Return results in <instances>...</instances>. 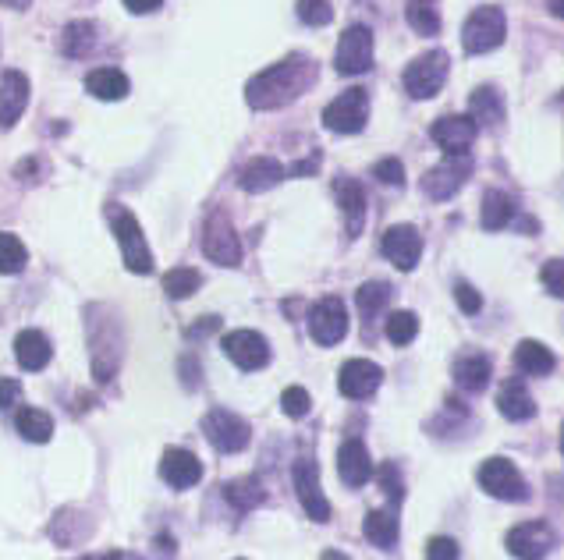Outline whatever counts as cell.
<instances>
[{
	"instance_id": "obj_30",
	"label": "cell",
	"mask_w": 564,
	"mask_h": 560,
	"mask_svg": "<svg viewBox=\"0 0 564 560\" xmlns=\"http://www.w3.org/2000/svg\"><path fill=\"white\" fill-rule=\"evenodd\" d=\"M362 532L373 546L380 550H394L398 543V514L394 511H369L366 522H362Z\"/></svg>"
},
{
	"instance_id": "obj_6",
	"label": "cell",
	"mask_w": 564,
	"mask_h": 560,
	"mask_svg": "<svg viewBox=\"0 0 564 560\" xmlns=\"http://www.w3.org/2000/svg\"><path fill=\"white\" fill-rule=\"evenodd\" d=\"M203 433L220 454H238L249 447L252 429L242 415L228 412V408H213V412L203 415Z\"/></svg>"
},
{
	"instance_id": "obj_40",
	"label": "cell",
	"mask_w": 564,
	"mask_h": 560,
	"mask_svg": "<svg viewBox=\"0 0 564 560\" xmlns=\"http://www.w3.org/2000/svg\"><path fill=\"white\" fill-rule=\"evenodd\" d=\"M281 408L288 419H306L309 408H313V397H309L306 387H288L281 394Z\"/></svg>"
},
{
	"instance_id": "obj_9",
	"label": "cell",
	"mask_w": 564,
	"mask_h": 560,
	"mask_svg": "<svg viewBox=\"0 0 564 560\" xmlns=\"http://www.w3.org/2000/svg\"><path fill=\"white\" fill-rule=\"evenodd\" d=\"M203 252L217 266H238L242 263V242H238L235 227H231L228 213L213 210L203 224Z\"/></svg>"
},
{
	"instance_id": "obj_49",
	"label": "cell",
	"mask_w": 564,
	"mask_h": 560,
	"mask_svg": "<svg viewBox=\"0 0 564 560\" xmlns=\"http://www.w3.org/2000/svg\"><path fill=\"white\" fill-rule=\"evenodd\" d=\"M181 369H185V373H188V387H196V383H199V366H196V358H185V362H181Z\"/></svg>"
},
{
	"instance_id": "obj_43",
	"label": "cell",
	"mask_w": 564,
	"mask_h": 560,
	"mask_svg": "<svg viewBox=\"0 0 564 560\" xmlns=\"http://www.w3.org/2000/svg\"><path fill=\"white\" fill-rule=\"evenodd\" d=\"M458 543L451 536H437L430 539V546H426V560H458Z\"/></svg>"
},
{
	"instance_id": "obj_3",
	"label": "cell",
	"mask_w": 564,
	"mask_h": 560,
	"mask_svg": "<svg viewBox=\"0 0 564 560\" xmlns=\"http://www.w3.org/2000/svg\"><path fill=\"white\" fill-rule=\"evenodd\" d=\"M504 32H508V22H504V11L494 8V4H483L476 8L462 25V47L465 54L479 57V54H490L504 43Z\"/></svg>"
},
{
	"instance_id": "obj_36",
	"label": "cell",
	"mask_w": 564,
	"mask_h": 560,
	"mask_svg": "<svg viewBox=\"0 0 564 560\" xmlns=\"http://www.w3.org/2000/svg\"><path fill=\"white\" fill-rule=\"evenodd\" d=\"M387 298H391V284H384V280H369V284H362V288L355 291V305H359V312L366 319H373L376 312L384 309Z\"/></svg>"
},
{
	"instance_id": "obj_45",
	"label": "cell",
	"mask_w": 564,
	"mask_h": 560,
	"mask_svg": "<svg viewBox=\"0 0 564 560\" xmlns=\"http://www.w3.org/2000/svg\"><path fill=\"white\" fill-rule=\"evenodd\" d=\"M543 284H547L550 295H554V298L564 295V284H561V259H550V263L543 266Z\"/></svg>"
},
{
	"instance_id": "obj_27",
	"label": "cell",
	"mask_w": 564,
	"mask_h": 560,
	"mask_svg": "<svg viewBox=\"0 0 564 560\" xmlns=\"http://www.w3.org/2000/svg\"><path fill=\"white\" fill-rule=\"evenodd\" d=\"M515 366L529 376H550L557 369V358L547 344L540 341H522L515 348Z\"/></svg>"
},
{
	"instance_id": "obj_24",
	"label": "cell",
	"mask_w": 564,
	"mask_h": 560,
	"mask_svg": "<svg viewBox=\"0 0 564 560\" xmlns=\"http://www.w3.org/2000/svg\"><path fill=\"white\" fill-rule=\"evenodd\" d=\"M497 408H501L504 419L511 422H525L536 415V401L533 394H529V387H525L522 380H504L501 390H497Z\"/></svg>"
},
{
	"instance_id": "obj_50",
	"label": "cell",
	"mask_w": 564,
	"mask_h": 560,
	"mask_svg": "<svg viewBox=\"0 0 564 560\" xmlns=\"http://www.w3.org/2000/svg\"><path fill=\"white\" fill-rule=\"evenodd\" d=\"M316 171V160H302V164L291 167V174H313Z\"/></svg>"
},
{
	"instance_id": "obj_17",
	"label": "cell",
	"mask_w": 564,
	"mask_h": 560,
	"mask_svg": "<svg viewBox=\"0 0 564 560\" xmlns=\"http://www.w3.org/2000/svg\"><path fill=\"white\" fill-rule=\"evenodd\" d=\"M476 121L465 114H451V117H440V121H433L430 135L433 142H437L440 149H444L447 156H465L469 153V146L476 142Z\"/></svg>"
},
{
	"instance_id": "obj_35",
	"label": "cell",
	"mask_w": 564,
	"mask_h": 560,
	"mask_svg": "<svg viewBox=\"0 0 564 560\" xmlns=\"http://www.w3.org/2000/svg\"><path fill=\"white\" fill-rule=\"evenodd\" d=\"M203 288V273L192 270V266H178V270L164 273V295L181 302V298H192L196 291Z\"/></svg>"
},
{
	"instance_id": "obj_47",
	"label": "cell",
	"mask_w": 564,
	"mask_h": 560,
	"mask_svg": "<svg viewBox=\"0 0 564 560\" xmlns=\"http://www.w3.org/2000/svg\"><path fill=\"white\" fill-rule=\"evenodd\" d=\"M164 0H125V8L132 11V15H149V11H157Z\"/></svg>"
},
{
	"instance_id": "obj_33",
	"label": "cell",
	"mask_w": 564,
	"mask_h": 560,
	"mask_svg": "<svg viewBox=\"0 0 564 560\" xmlns=\"http://www.w3.org/2000/svg\"><path fill=\"white\" fill-rule=\"evenodd\" d=\"M405 18L419 36H437L440 32V0H408Z\"/></svg>"
},
{
	"instance_id": "obj_16",
	"label": "cell",
	"mask_w": 564,
	"mask_h": 560,
	"mask_svg": "<svg viewBox=\"0 0 564 560\" xmlns=\"http://www.w3.org/2000/svg\"><path fill=\"white\" fill-rule=\"evenodd\" d=\"M380 383H384V369L376 366V362H369V358H352V362L341 366V376H337V390L345 397H352V401L373 397L380 390Z\"/></svg>"
},
{
	"instance_id": "obj_39",
	"label": "cell",
	"mask_w": 564,
	"mask_h": 560,
	"mask_svg": "<svg viewBox=\"0 0 564 560\" xmlns=\"http://www.w3.org/2000/svg\"><path fill=\"white\" fill-rule=\"evenodd\" d=\"M295 11H298V18H302L306 25H313V29L334 22V8H330V0H298Z\"/></svg>"
},
{
	"instance_id": "obj_46",
	"label": "cell",
	"mask_w": 564,
	"mask_h": 560,
	"mask_svg": "<svg viewBox=\"0 0 564 560\" xmlns=\"http://www.w3.org/2000/svg\"><path fill=\"white\" fill-rule=\"evenodd\" d=\"M18 397H22V387H18V380H0V408L18 405Z\"/></svg>"
},
{
	"instance_id": "obj_51",
	"label": "cell",
	"mask_w": 564,
	"mask_h": 560,
	"mask_svg": "<svg viewBox=\"0 0 564 560\" xmlns=\"http://www.w3.org/2000/svg\"><path fill=\"white\" fill-rule=\"evenodd\" d=\"M0 4H4V8H11V11H25L32 0H0Z\"/></svg>"
},
{
	"instance_id": "obj_14",
	"label": "cell",
	"mask_w": 564,
	"mask_h": 560,
	"mask_svg": "<svg viewBox=\"0 0 564 560\" xmlns=\"http://www.w3.org/2000/svg\"><path fill=\"white\" fill-rule=\"evenodd\" d=\"M380 252H384L398 270H416L419 256H423V234L412 224H394V227H387Z\"/></svg>"
},
{
	"instance_id": "obj_1",
	"label": "cell",
	"mask_w": 564,
	"mask_h": 560,
	"mask_svg": "<svg viewBox=\"0 0 564 560\" xmlns=\"http://www.w3.org/2000/svg\"><path fill=\"white\" fill-rule=\"evenodd\" d=\"M316 82V64L309 57L295 54L277 61L274 68L259 71L256 78H249L245 86V100L252 110H281L288 103H295L298 96H306Z\"/></svg>"
},
{
	"instance_id": "obj_32",
	"label": "cell",
	"mask_w": 564,
	"mask_h": 560,
	"mask_svg": "<svg viewBox=\"0 0 564 560\" xmlns=\"http://www.w3.org/2000/svg\"><path fill=\"white\" fill-rule=\"evenodd\" d=\"M224 497H228V504L238 507V511H252V507H259L267 500V490H263V483H259L256 475H245V479H231V483L224 486Z\"/></svg>"
},
{
	"instance_id": "obj_8",
	"label": "cell",
	"mask_w": 564,
	"mask_h": 560,
	"mask_svg": "<svg viewBox=\"0 0 564 560\" xmlns=\"http://www.w3.org/2000/svg\"><path fill=\"white\" fill-rule=\"evenodd\" d=\"M337 75H362L373 68V32L369 25H348L334 50Z\"/></svg>"
},
{
	"instance_id": "obj_48",
	"label": "cell",
	"mask_w": 564,
	"mask_h": 560,
	"mask_svg": "<svg viewBox=\"0 0 564 560\" xmlns=\"http://www.w3.org/2000/svg\"><path fill=\"white\" fill-rule=\"evenodd\" d=\"M220 327V319L217 316H206V319H199V327H192L188 330V337H203V334H213V330Z\"/></svg>"
},
{
	"instance_id": "obj_20",
	"label": "cell",
	"mask_w": 564,
	"mask_h": 560,
	"mask_svg": "<svg viewBox=\"0 0 564 560\" xmlns=\"http://www.w3.org/2000/svg\"><path fill=\"white\" fill-rule=\"evenodd\" d=\"M25 107H29V78L22 71H8L0 78V128L18 125Z\"/></svg>"
},
{
	"instance_id": "obj_18",
	"label": "cell",
	"mask_w": 564,
	"mask_h": 560,
	"mask_svg": "<svg viewBox=\"0 0 564 560\" xmlns=\"http://www.w3.org/2000/svg\"><path fill=\"white\" fill-rule=\"evenodd\" d=\"M337 475H341V483L352 486V490H362V486L373 479V458H369L362 440H345V444H341V451H337Z\"/></svg>"
},
{
	"instance_id": "obj_11",
	"label": "cell",
	"mask_w": 564,
	"mask_h": 560,
	"mask_svg": "<svg viewBox=\"0 0 564 560\" xmlns=\"http://www.w3.org/2000/svg\"><path fill=\"white\" fill-rule=\"evenodd\" d=\"M291 483H295V493L306 507V514L313 522H330V504L323 497V486H320V465L316 458H298L291 465Z\"/></svg>"
},
{
	"instance_id": "obj_54",
	"label": "cell",
	"mask_w": 564,
	"mask_h": 560,
	"mask_svg": "<svg viewBox=\"0 0 564 560\" xmlns=\"http://www.w3.org/2000/svg\"><path fill=\"white\" fill-rule=\"evenodd\" d=\"M320 560H348V557H345V553H341V550H327Z\"/></svg>"
},
{
	"instance_id": "obj_15",
	"label": "cell",
	"mask_w": 564,
	"mask_h": 560,
	"mask_svg": "<svg viewBox=\"0 0 564 560\" xmlns=\"http://www.w3.org/2000/svg\"><path fill=\"white\" fill-rule=\"evenodd\" d=\"M224 355L238 369H245V373H256V369H263L270 362V344L256 330H235V334L224 337Z\"/></svg>"
},
{
	"instance_id": "obj_23",
	"label": "cell",
	"mask_w": 564,
	"mask_h": 560,
	"mask_svg": "<svg viewBox=\"0 0 564 560\" xmlns=\"http://www.w3.org/2000/svg\"><path fill=\"white\" fill-rule=\"evenodd\" d=\"M15 358L25 373H40V369L50 366L54 348H50L47 334H40V330H22V334L15 337Z\"/></svg>"
},
{
	"instance_id": "obj_5",
	"label": "cell",
	"mask_w": 564,
	"mask_h": 560,
	"mask_svg": "<svg viewBox=\"0 0 564 560\" xmlns=\"http://www.w3.org/2000/svg\"><path fill=\"white\" fill-rule=\"evenodd\" d=\"M476 479L490 497L508 500V504H518V500L529 497V486H525L522 472H518L511 458H486L483 465H479Z\"/></svg>"
},
{
	"instance_id": "obj_19",
	"label": "cell",
	"mask_w": 564,
	"mask_h": 560,
	"mask_svg": "<svg viewBox=\"0 0 564 560\" xmlns=\"http://www.w3.org/2000/svg\"><path fill=\"white\" fill-rule=\"evenodd\" d=\"M160 479L174 490H192V486L203 479V465L192 451H181V447H171V451L160 458Z\"/></svg>"
},
{
	"instance_id": "obj_4",
	"label": "cell",
	"mask_w": 564,
	"mask_h": 560,
	"mask_svg": "<svg viewBox=\"0 0 564 560\" xmlns=\"http://www.w3.org/2000/svg\"><path fill=\"white\" fill-rule=\"evenodd\" d=\"M447 71H451V57H447L444 50H426V54L416 57V61L405 68V75H401L405 93L412 96V100H430V96H437L440 89H444Z\"/></svg>"
},
{
	"instance_id": "obj_13",
	"label": "cell",
	"mask_w": 564,
	"mask_h": 560,
	"mask_svg": "<svg viewBox=\"0 0 564 560\" xmlns=\"http://www.w3.org/2000/svg\"><path fill=\"white\" fill-rule=\"evenodd\" d=\"M504 546H508V553L518 560H543L554 550V532H550L547 522H522L508 532Z\"/></svg>"
},
{
	"instance_id": "obj_44",
	"label": "cell",
	"mask_w": 564,
	"mask_h": 560,
	"mask_svg": "<svg viewBox=\"0 0 564 560\" xmlns=\"http://www.w3.org/2000/svg\"><path fill=\"white\" fill-rule=\"evenodd\" d=\"M455 302L462 312H469V316H476L479 309H483V298H479V291L472 288V284H458L455 288Z\"/></svg>"
},
{
	"instance_id": "obj_53",
	"label": "cell",
	"mask_w": 564,
	"mask_h": 560,
	"mask_svg": "<svg viewBox=\"0 0 564 560\" xmlns=\"http://www.w3.org/2000/svg\"><path fill=\"white\" fill-rule=\"evenodd\" d=\"M547 8H550V15H554V18L564 15V11H561V0H547Z\"/></svg>"
},
{
	"instance_id": "obj_7",
	"label": "cell",
	"mask_w": 564,
	"mask_h": 560,
	"mask_svg": "<svg viewBox=\"0 0 564 560\" xmlns=\"http://www.w3.org/2000/svg\"><path fill=\"white\" fill-rule=\"evenodd\" d=\"M309 337H313L320 348H334V344L345 341L348 334V309L337 295H327L309 309Z\"/></svg>"
},
{
	"instance_id": "obj_37",
	"label": "cell",
	"mask_w": 564,
	"mask_h": 560,
	"mask_svg": "<svg viewBox=\"0 0 564 560\" xmlns=\"http://www.w3.org/2000/svg\"><path fill=\"white\" fill-rule=\"evenodd\" d=\"M419 334V316L416 312H394L391 319H387V341L394 344V348H405V344H412Z\"/></svg>"
},
{
	"instance_id": "obj_42",
	"label": "cell",
	"mask_w": 564,
	"mask_h": 560,
	"mask_svg": "<svg viewBox=\"0 0 564 560\" xmlns=\"http://www.w3.org/2000/svg\"><path fill=\"white\" fill-rule=\"evenodd\" d=\"M373 178L384 181V185H391V188H398V185H405V167H401L398 156H387V160H380V164L373 167Z\"/></svg>"
},
{
	"instance_id": "obj_21",
	"label": "cell",
	"mask_w": 564,
	"mask_h": 560,
	"mask_svg": "<svg viewBox=\"0 0 564 560\" xmlns=\"http://www.w3.org/2000/svg\"><path fill=\"white\" fill-rule=\"evenodd\" d=\"M334 199L345 213V227L352 238L362 234V224H366V188L355 178H334Z\"/></svg>"
},
{
	"instance_id": "obj_25",
	"label": "cell",
	"mask_w": 564,
	"mask_h": 560,
	"mask_svg": "<svg viewBox=\"0 0 564 560\" xmlns=\"http://www.w3.org/2000/svg\"><path fill=\"white\" fill-rule=\"evenodd\" d=\"M128 89H132V82H128V75L121 68H96L86 75V93L103 103L125 100Z\"/></svg>"
},
{
	"instance_id": "obj_26",
	"label": "cell",
	"mask_w": 564,
	"mask_h": 560,
	"mask_svg": "<svg viewBox=\"0 0 564 560\" xmlns=\"http://www.w3.org/2000/svg\"><path fill=\"white\" fill-rule=\"evenodd\" d=\"M96 39H100V32H96L93 22H68L61 32V50L64 57H71V61H82V57H89L96 50Z\"/></svg>"
},
{
	"instance_id": "obj_22",
	"label": "cell",
	"mask_w": 564,
	"mask_h": 560,
	"mask_svg": "<svg viewBox=\"0 0 564 560\" xmlns=\"http://www.w3.org/2000/svg\"><path fill=\"white\" fill-rule=\"evenodd\" d=\"M284 167L281 160H274V156H256V160H249V164L242 167V174H238V185L245 188V192L259 195L267 192V188H277L284 181Z\"/></svg>"
},
{
	"instance_id": "obj_38",
	"label": "cell",
	"mask_w": 564,
	"mask_h": 560,
	"mask_svg": "<svg viewBox=\"0 0 564 560\" xmlns=\"http://www.w3.org/2000/svg\"><path fill=\"white\" fill-rule=\"evenodd\" d=\"M25 263H29V252L18 242L15 234L0 231V273H22Z\"/></svg>"
},
{
	"instance_id": "obj_2",
	"label": "cell",
	"mask_w": 564,
	"mask_h": 560,
	"mask_svg": "<svg viewBox=\"0 0 564 560\" xmlns=\"http://www.w3.org/2000/svg\"><path fill=\"white\" fill-rule=\"evenodd\" d=\"M107 220L110 227H114V234H118V245H121V259H125V266L132 273H153V252H149L146 245V234H142L139 220H135L132 210H125V206L110 203L107 206Z\"/></svg>"
},
{
	"instance_id": "obj_10",
	"label": "cell",
	"mask_w": 564,
	"mask_h": 560,
	"mask_svg": "<svg viewBox=\"0 0 564 560\" xmlns=\"http://www.w3.org/2000/svg\"><path fill=\"white\" fill-rule=\"evenodd\" d=\"M369 121V96L366 89H348L341 93L327 110H323V125L337 135H355L362 132Z\"/></svg>"
},
{
	"instance_id": "obj_29",
	"label": "cell",
	"mask_w": 564,
	"mask_h": 560,
	"mask_svg": "<svg viewBox=\"0 0 564 560\" xmlns=\"http://www.w3.org/2000/svg\"><path fill=\"white\" fill-rule=\"evenodd\" d=\"M451 373H455L458 387H465V390H472V394H476V390H486V383H490V373H494V366H490V358H486V355H476V351H472V355L458 358Z\"/></svg>"
},
{
	"instance_id": "obj_12",
	"label": "cell",
	"mask_w": 564,
	"mask_h": 560,
	"mask_svg": "<svg viewBox=\"0 0 564 560\" xmlns=\"http://www.w3.org/2000/svg\"><path fill=\"white\" fill-rule=\"evenodd\" d=\"M469 174H472L469 156H447L444 164L423 174V192L430 195V199H437V203H447L451 195L462 192V185L469 181Z\"/></svg>"
},
{
	"instance_id": "obj_34",
	"label": "cell",
	"mask_w": 564,
	"mask_h": 560,
	"mask_svg": "<svg viewBox=\"0 0 564 560\" xmlns=\"http://www.w3.org/2000/svg\"><path fill=\"white\" fill-rule=\"evenodd\" d=\"M515 220V203L504 192H486L483 195V227L486 231H504Z\"/></svg>"
},
{
	"instance_id": "obj_52",
	"label": "cell",
	"mask_w": 564,
	"mask_h": 560,
	"mask_svg": "<svg viewBox=\"0 0 564 560\" xmlns=\"http://www.w3.org/2000/svg\"><path fill=\"white\" fill-rule=\"evenodd\" d=\"M82 560H125V557H121V553H100V557H96L93 553V557H82Z\"/></svg>"
},
{
	"instance_id": "obj_28",
	"label": "cell",
	"mask_w": 564,
	"mask_h": 560,
	"mask_svg": "<svg viewBox=\"0 0 564 560\" xmlns=\"http://www.w3.org/2000/svg\"><path fill=\"white\" fill-rule=\"evenodd\" d=\"M469 117L476 121V128L479 125H486V128L501 125V121H504L501 93H497L494 86H479L476 93H472V100H469Z\"/></svg>"
},
{
	"instance_id": "obj_31",
	"label": "cell",
	"mask_w": 564,
	"mask_h": 560,
	"mask_svg": "<svg viewBox=\"0 0 564 560\" xmlns=\"http://www.w3.org/2000/svg\"><path fill=\"white\" fill-rule=\"evenodd\" d=\"M15 426L29 444H47L50 436H54V419L43 408H18Z\"/></svg>"
},
{
	"instance_id": "obj_41",
	"label": "cell",
	"mask_w": 564,
	"mask_h": 560,
	"mask_svg": "<svg viewBox=\"0 0 564 560\" xmlns=\"http://www.w3.org/2000/svg\"><path fill=\"white\" fill-rule=\"evenodd\" d=\"M380 486H384V493L391 497V504H401L405 500V483H401V472L398 465H380Z\"/></svg>"
}]
</instances>
